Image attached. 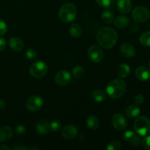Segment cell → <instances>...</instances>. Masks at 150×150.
Listing matches in <instances>:
<instances>
[{
    "label": "cell",
    "mask_w": 150,
    "mask_h": 150,
    "mask_svg": "<svg viewBox=\"0 0 150 150\" xmlns=\"http://www.w3.org/2000/svg\"><path fill=\"white\" fill-rule=\"evenodd\" d=\"M97 42L104 48H111L117 42V32L111 27H103L98 30L96 35Z\"/></svg>",
    "instance_id": "cell-1"
},
{
    "label": "cell",
    "mask_w": 150,
    "mask_h": 150,
    "mask_svg": "<svg viewBox=\"0 0 150 150\" xmlns=\"http://www.w3.org/2000/svg\"><path fill=\"white\" fill-rule=\"evenodd\" d=\"M127 89L126 83L121 79H114L108 83L106 92L108 95L114 99L120 98L125 95Z\"/></svg>",
    "instance_id": "cell-2"
},
{
    "label": "cell",
    "mask_w": 150,
    "mask_h": 150,
    "mask_svg": "<svg viewBox=\"0 0 150 150\" xmlns=\"http://www.w3.org/2000/svg\"><path fill=\"white\" fill-rule=\"evenodd\" d=\"M77 9L76 5L71 2H67L63 4L59 9V18L65 23L72 22L76 17Z\"/></svg>",
    "instance_id": "cell-3"
},
{
    "label": "cell",
    "mask_w": 150,
    "mask_h": 150,
    "mask_svg": "<svg viewBox=\"0 0 150 150\" xmlns=\"http://www.w3.org/2000/svg\"><path fill=\"white\" fill-rule=\"evenodd\" d=\"M134 130L142 136H145L150 133V120L146 117H139L134 122Z\"/></svg>",
    "instance_id": "cell-4"
},
{
    "label": "cell",
    "mask_w": 150,
    "mask_h": 150,
    "mask_svg": "<svg viewBox=\"0 0 150 150\" xmlns=\"http://www.w3.org/2000/svg\"><path fill=\"white\" fill-rule=\"evenodd\" d=\"M48 71L47 64L44 62L38 61L33 63L29 68V73L35 79H40L44 77Z\"/></svg>",
    "instance_id": "cell-5"
},
{
    "label": "cell",
    "mask_w": 150,
    "mask_h": 150,
    "mask_svg": "<svg viewBox=\"0 0 150 150\" xmlns=\"http://www.w3.org/2000/svg\"><path fill=\"white\" fill-rule=\"evenodd\" d=\"M150 12L149 9L144 6L136 7L132 13V17L138 23H144L149 18Z\"/></svg>",
    "instance_id": "cell-6"
},
{
    "label": "cell",
    "mask_w": 150,
    "mask_h": 150,
    "mask_svg": "<svg viewBox=\"0 0 150 150\" xmlns=\"http://www.w3.org/2000/svg\"><path fill=\"white\" fill-rule=\"evenodd\" d=\"M43 99L40 96L34 95L30 97L26 100V107L28 110L31 111H39L43 105Z\"/></svg>",
    "instance_id": "cell-7"
},
{
    "label": "cell",
    "mask_w": 150,
    "mask_h": 150,
    "mask_svg": "<svg viewBox=\"0 0 150 150\" xmlns=\"http://www.w3.org/2000/svg\"><path fill=\"white\" fill-rule=\"evenodd\" d=\"M89 57L93 62H100L104 57L103 51L98 45H92L88 51Z\"/></svg>",
    "instance_id": "cell-8"
},
{
    "label": "cell",
    "mask_w": 150,
    "mask_h": 150,
    "mask_svg": "<svg viewBox=\"0 0 150 150\" xmlns=\"http://www.w3.org/2000/svg\"><path fill=\"white\" fill-rule=\"evenodd\" d=\"M113 126L114 128L118 130H122L125 129L127 126V122L125 117L121 114H116L113 116L112 120Z\"/></svg>",
    "instance_id": "cell-9"
},
{
    "label": "cell",
    "mask_w": 150,
    "mask_h": 150,
    "mask_svg": "<svg viewBox=\"0 0 150 150\" xmlns=\"http://www.w3.org/2000/svg\"><path fill=\"white\" fill-rule=\"evenodd\" d=\"M70 80L71 76L70 73L66 70H60L55 76V82L59 86H65L70 83Z\"/></svg>",
    "instance_id": "cell-10"
},
{
    "label": "cell",
    "mask_w": 150,
    "mask_h": 150,
    "mask_svg": "<svg viewBox=\"0 0 150 150\" xmlns=\"http://www.w3.org/2000/svg\"><path fill=\"white\" fill-rule=\"evenodd\" d=\"M78 134L77 127L73 125H67L64 126L62 131V135L65 139H75Z\"/></svg>",
    "instance_id": "cell-11"
},
{
    "label": "cell",
    "mask_w": 150,
    "mask_h": 150,
    "mask_svg": "<svg viewBox=\"0 0 150 150\" xmlns=\"http://www.w3.org/2000/svg\"><path fill=\"white\" fill-rule=\"evenodd\" d=\"M120 51L122 55L125 58H132L136 54V50L135 48L130 43H123L120 46Z\"/></svg>",
    "instance_id": "cell-12"
},
{
    "label": "cell",
    "mask_w": 150,
    "mask_h": 150,
    "mask_svg": "<svg viewBox=\"0 0 150 150\" xmlns=\"http://www.w3.org/2000/svg\"><path fill=\"white\" fill-rule=\"evenodd\" d=\"M136 77L142 81H146L150 79V70L145 66H141L135 72Z\"/></svg>",
    "instance_id": "cell-13"
},
{
    "label": "cell",
    "mask_w": 150,
    "mask_h": 150,
    "mask_svg": "<svg viewBox=\"0 0 150 150\" xmlns=\"http://www.w3.org/2000/svg\"><path fill=\"white\" fill-rule=\"evenodd\" d=\"M13 131L10 127L7 125L2 126L0 127V142H8L13 137Z\"/></svg>",
    "instance_id": "cell-14"
},
{
    "label": "cell",
    "mask_w": 150,
    "mask_h": 150,
    "mask_svg": "<svg viewBox=\"0 0 150 150\" xmlns=\"http://www.w3.org/2000/svg\"><path fill=\"white\" fill-rule=\"evenodd\" d=\"M119 12L124 14L129 13L132 10V2L130 0H118L117 4Z\"/></svg>",
    "instance_id": "cell-15"
},
{
    "label": "cell",
    "mask_w": 150,
    "mask_h": 150,
    "mask_svg": "<svg viewBox=\"0 0 150 150\" xmlns=\"http://www.w3.org/2000/svg\"><path fill=\"white\" fill-rule=\"evenodd\" d=\"M36 130L39 134H48L50 131V123L45 120H40L36 125Z\"/></svg>",
    "instance_id": "cell-16"
},
{
    "label": "cell",
    "mask_w": 150,
    "mask_h": 150,
    "mask_svg": "<svg viewBox=\"0 0 150 150\" xmlns=\"http://www.w3.org/2000/svg\"><path fill=\"white\" fill-rule=\"evenodd\" d=\"M114 25L119 29H125L127 27L130 23V20L128 17L125 16H119L114 20Z\"/></svg>",
    "instance_id": "cell-17"
},
{
    "label": "cell",
    "mask_w": 150,
    "mask_h": 150,
    "mask_svg": "<svg viewBox=\"0 0 150 150\" xmlns=\"http://www.w3.org/2000/svg\"><path fill=\"white\" fill-rule=\"evenodd\" d=\"M9 45L13 51H21L24 46L22 40H21L19 38H16V37L10 38L9 40Z\"/></svg>",
    "instance_id": "cell-18"
},
{
    "label": "cell",
    "mask_w": 150,
    "mask_h": 150,
    "mask_svg": "<svg viewBox=\"0 0 150 150\" xmlns=\"http://www.w3.org/2000/svg\"><path fill=\"white\" fill-rule=\"evenodd\" d=\"M140 108L138 105H130L125 109V114L129 118H135L140 114Z\"/></svg>",
    "instance_id": "cell-19"
},
{
    "label": "cell",
    "mask_w": 150,
    "mask_h": 150,
    "mask_svg": "<svg viewBox=\"0 0 150 150\" xmlns=\"http://www.w3.org/2000/svg\"><path fill=\"white\" fill-rule=\"evenodd\" d=\"M130 73V68L127 64H121L117 70V74L120 78H126Z\"/></svg>",
    "instance_id": "cell-20"
},
{
    "label": "cell",
    "mask_w": 150,
    "mask_h": 150,
    "mask_svg": "<svg viewBox=\"0 0 150 150\" xmlns=\"http://www.w3.org/2000/svg\"><path fill=\"white\" fill-rule=\"evenodd\" d=\"M86 125H87L88 127L91 130H96L99 127V120L95 116H90L86 120Z\"/></svg>",
    "instance_id": "cell-21"
},
{
    "label": "cell",
    "mask_w": 150,
    "mask_h": 150,
    "mask_svg": "<svg viewBox=\"0 0 150 150\" xmlns=\"http://www.w3.org/2000/svg\"><path fill=\"white\" fill-rule=\"evenodd\" d=\"M69 32L73 38H79L81 35V27L79 23H73L69 28Z\"/></svg>",
    "instance_id": "cell-22"
},
{
    "label": "cell",
    "mask_w": 150,
    "mask_h": 150,
    "mask_svg": "<svg viewBox=\"0 0 150 150\" xmlns=\"http://www.w3.org/2000/svg\"><path fill=\"white\" fill-rule=\"evenodd\" d=\"M92 98L95 100L96 102L100 103L105 100L106 99V95H105V92L100 89H96L94 91L92 94Z\"/></svg>",
    "instance_id": "cell-23"
},
{
    "label": "cell",
    "mask_w": 150,
    "mask_h": 150,
    "mask_svg": "<svg viewBox=\"0 0 150 150\" xmlns=\"http://www.w3.org/2000/svg\"><path fill=\"white\" fill-rule=\"evenodd\" d=\"M141 44L144 46H150V32H145L142 34L139 38Z\"/></svg>",
    "instance_id": "cell-24"
},
{
    "label": "cell",
    "mask_w": 150,
    "mask_h": 150,
    "mask_svg": "<svg viewBox=\"0 0 150 150\" xmlns=\"http://www.w3.org/2000/svg\"><path fill=\"white\" fill-rule=\"evenodd\" d=\"M100 7L105 9H111L115 4V0H96Z\"/></svg>",
    "instance_id": "cell-25"
},
{
    "label": "cell",
    "mask_w": 150,
    "mask_h": 150,
    "mask_svg": "<svg viewBox=\"0 0 150 150\" xmlns=\"http://www.w3.org/2000/svg\"><path fill=\"white\" fill-rule=\"evenodd\" d=\"M102 19L105 23H111L114 21V16L112 13V12L109 11V10H105V11L103 12Z\"/></svg>",
    "instance_id": "cell-26"
},
{
    "label": "cell",
    "mask_w": 150,
    "mask_h": 150,
    "mask_svg": "<svg viewBox=\"0 0 150 150\" xmlns=\"http://www.w3.org/2000/svg\"><path fill=\"white\" fill-rule=\"evenodd\" d=\"M83 74H84V70L81 66H76L73 68V75L75 78L79 79V78L82 77Z\"/></svg>",
    "instance_id": "cell-27"
},
{
    "label": "cell",
    "mask_w": 150,
    "mask_h": 150,
    "mask_svg": "<svg viewBox=\"0 0 150 150\" xmlns=\"http://www.w3.org/2000/svg\"><path fill=\"white\" fill-rule=\"evenodd\" d=\"M122 149L121 144L119 141L114 140L111 141L109 144H108V146H107V149L108 150H120Z\"/></svg>",
    "instance_id": "cell-28"
},
{
    "label": "cell",
    "mask_w": 150,
    "mask_h": 150,
    "mask_svg": "<svg viewBox=\"0 0 150 150\" xmlns=\"http://www.w3.org/2000/svg\"><path fill=\"white\" fill-rule=\"evenodd\" d=\"M136 135L135 134L134 132L131 131V130H128V131H126L124 133V135H123V139H124L125 141L130 143L133 140V139L136 137Z\"/></svg>",
    "instance_id": "cell-29"
},
{
    "label": "cell",
    "mask_w": 150,
    "mask_h": 150,
    "mask_svg": "<svg viewBox=\"0 0 150 150\" xmlns=\"http://www.w3.org/2000/svg\"><path fill=\"white\" fill-rule=\"evenodd\" d=\"M61 127V122L59 120H54L50 123V129L53 131H58Z\"/></svg>",
    "instance_id": "cell-30"
},
{
    "label": "cell",
    "mask_w": 150,
    "mask_h": 150,
    "mask_svg": "<svg viewBox=\"0 0 150 150\" xmlns=\"http://www.w3.org/2000/svg\"><path fill=\"white\" fill-rule=\"evenodd\" d=\"M37 52L35 49L33 48H29L26 51V56L28 59H35L37 58Z\"/></svg>",
    "instance_id": "cell-31"
},
{
    "label": "cell",
    "mask_w": 150,
    "mask_h": 150,
    "mask_svg": "<svg viewBox=\"0 0 150 150\" xmlns=\"http://www.w3.org/2000/svg\"><path fill=\"white\" fill-rule=\"evenodd\" d=\"M26 131V129L25 126L23 125H18L15 128V133L18 135V136H22L24 134Z\"/></svg>",
    "instance_id": "cell-32"
},
{
    "label": "cell",
    "mask_w": 150,
    "mask_h": 150,
    "mask_svg": "<svg viewBox=\"0 0 150 150\" xmlns=\"http://www.w3.org/2000/svg\"><path fill=\"white\" fill-rule=\"evenodd\" d=\"M142 145L144 149L150 150V136H146L142 141Z\"/></svg>",
    "instance_id": "cell-33"
},
{
    "label": "cell",
    "mask_w": 150,
    "mask_h": 150,
    "mask_svg": "<svg viewBox=\"0 0 150 150\" xmlns=\"http://www.w3.org/2000/svg\"><path fill=\"white\" fill-rule=\"evenodd\" d=\"M7 25L5 21L0 19V35H3L7 32Z\"/></svg>",
    "instance_id": "cell-34"
},
{
    "label": "cell",
    "mask_w": 150,
    "mask_h": 150,
    "mask_svg": "<svg viewBox=\"0 0 150 150\" xmlns=\"http://www.w3.org/2000/svg\"><path fill=\"white\" fill-rule=\"evenodd\" d=\"M135 103L136 105H142V104L144 103V97L142 95H138L137 96H136L135 98Z\"/></svg>",
    "instance_id": "cell-35"
},
{
    "label": "cell",
    "mask_w": 150,
    "mask_h": 150,
    "mask_svg": "<svg viewBox=\"0 0 150 150\" xmlns=\"http://www.w3.org/2000/svg\"><path fill=\"white\" fill-rule=\"evenodd\" d=\"M142 143V139L138 136H136V137L133 139V140L130 142V144L133 146H139Z\"/></svg>",
    "instance_id": "cell-36"
},
{
    "label": "cell",
    "mask_w": 150,
    "mask_h": 150,
    "mask_svg": "<svg viewBox=\"0 0 150 150\" xmlns=\"http://www.w3.org/2000/svg\"><path fill=\"white\" fill-rule=\"evenodd\" d=\"M130 32H133V33H136L139 30V25L137 24V23H133V24L131 25L130 29Z\"/></svg>",
    "instance_id": "cell-37"
},
{
    "label": "cell",
    "mask_w": 150,
    "mask_h": 150,
    "mask_svg": "<svg viewBox=\"0 0 150 150\" xmlns=\"http://www.w3.org/2000/svg\"><path fill=\"white\" fill-rule=\"evenodd\" d=\"M6 48V41L4 38H0V52L3 51Z\"/></svg>",
    "instance_id": "cell-38"
},
{
    "label": "cell",
    "mask_w": 150,
    "mask_h": 150,
    "mask_svg": "<svg viewBox=\"0 0 150 150\" xmlns=\"http://www.w3.org/2000/svg\"><path fill=\"white\" fill-rule=\"evenodd\" d=\"M13 149L15 150H25V149H28L29 148H28L27 146H24V145L18 144V145H16V146H13Z\"/></svg>",
    "instance_id": "cell-39"
},
{
    "label": "cell",
    "mask_w": 150,
    "mask_h": 150,
    "mask_svg": "<svg viewBox=\"0 0 150 150\" xmlns=\"http://www.w3.org/2000/svg\"><path fill=\"white\" fill-rule=\"evenodd\" d=\"M6 104L3 100H0V111H3L5 108Z\"/></svg>",
    "instance_id": "cell-40"
},
{
    "label": "cell",
    "mask_w": 150,
    "mask_h": 150,
    "mask_svg": "<svg viewBox=\"0 0 150 150\" xmlns=\"http://www.w3.org/2000/svg\"><path fill=\"white\" fill-rule=\"evenodd\" d=\"M10 149V147L6 145L2 144H0V150H9Z\"/></svg>",
    "instance_id": "cell-41"
},
{
    "label": "cell",
    "mask_w": 150,
    "mask_h": 150,
    "mask_svg": "<svg viewBox=\"0 0 150 150\" xmlns=\"http://www.w3.org/2000/svg\"><path fill=\"white\" fill-rule=\"evenodd\" d=\"M29 149H40V148H38V147H30V148H29Z\"/></svg>",
    "instance_id": "cell-42"
},
{
    "label": "cell",
    "mask_w": 150,
    "mask_h": 150,
    "mask_svg": "<svg viewBox=\"0 0 150 150\" xmlns=\"http://www.w3.org/2000/svg\"><path fill=\"white\" fill-rule=\"evenodd\" d=\"M149 67H150V62H149Z\"/></svg>",
    "instance_id": "cell-43"
}]
</instances>
